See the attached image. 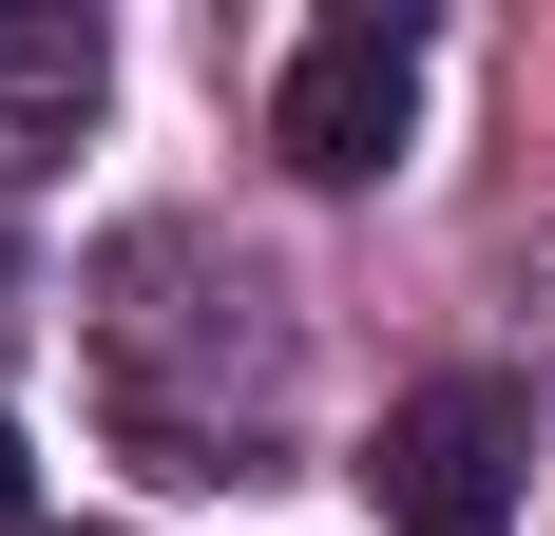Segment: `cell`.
Instances as JSON below:
<instances>
[{
	"label": "cell",
	"instance_id": "cell-3",
	"mask_svg": "<svg viewBox=\"0 0 555 536\" xmlns=\"http://www.w3.org/2000/svg\"><path fill=\"white\" fill-rule=\"evenodd\" d=\"M96 77H115L96 20H57V0H39V20H0V173H39L57 135L96 115Z\"/></svg>",
	"mask_w": 555,
	"mask_h": 536
},
{
	"label": "cell",
	"instance_id": "cell-1",
	"mask_svg": "<svg viewBox=\"0 0 555 536\" xmlns=\"http://www.w3.org/2000/svg\"><path fill=\"white\" fill-rule=\"evenodd\" d=\"M517 460H537V403L499 365H460V383H402L384 403L364 498H384V536H517Z\"/></svg>",
	"mask_w": 555,
	"mask_h": 536
},
{
	"label": "cell",
	"instance_id": "cell-4",
	"mask_svg": "<svg viewBox=\"0 0 555 536\" xmlns=\"http://www.w3.org/2000/svg\"><path fill=\"white\" fill-rule=\"evenodd\" d=\"M20 518H39V480H20V422H0V536H20Z\"/></svg>",
	"mask_w": 555,
	"mask_h": 536
},
{
	"label": "cell",
	"instance_id": "cell-2",
	"mask_svg": "<svg viewBox=\"0 0 555 536\" xmlns=\"http://www.w3.org/2000/svg\"><path fill=\"white\" fill-rule=\"evenodd\" d=\"M269 135H287V173H307V192H364V173L422 135V20H402V0H345L326 39L287 58Z\"/></svg>",
	"mask_w": 555,
	"mask_h": 536
}]
</instances>
